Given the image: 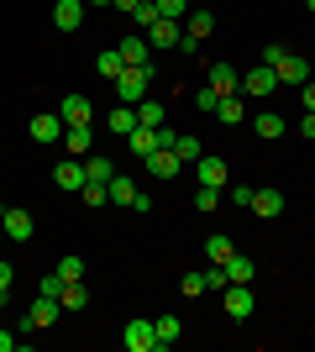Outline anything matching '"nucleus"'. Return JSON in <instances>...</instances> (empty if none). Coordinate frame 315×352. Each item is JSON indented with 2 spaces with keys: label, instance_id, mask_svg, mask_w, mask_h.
Returning a JSON list of instances; mask_svg holds the SVG:
<instances>
[{
  "label": "nucleus",
  "instance_id": "obj_25",
  "mask_svg": "<svg viewBox=\"0 0 315 352\" xmlns=\"http://www.w3.org/2000/svg\"><path fill=\"white\" fill-rule=\"evenodd\" d=\"M84 174H90V184H110L116 163H110V158H100V153H90V158H84Z\"/></svg>",
  "mask_w": 315,
  "mask_h": 352
},
{
  "label": "nucleus",
  "instance_id": "obj_10",
  "mask_svg": "<svg viewBox=\"0 0 315 352\" xmlns=\"http://www.w3.org/2000/svg\"><path fill=\"white\" fill-rule=\"evenodd\" d=\"M63 126L69 121L58 111H43V116H32V142H63Z\"/></svg>",
  "mask_w": 315,
  "mask_h": 352
},
{
  "label": "nucleus",
  "instance_id": "obj_40",
  "mask_svg": "<svg viewBox=\"0 0 315 352\" xmlns=\"http://www.w3.org/2000/svg\"><path fill=\"white\" fill-rule=\"evenodd\" d=\"M231 206H237V210L253 206V184H231Z\"/></svg>",
  "mask_w": 315,
  "mask_h": 352
},
{
  "label": "nucleus",
  "instance_id": "obj_1",
  "mask_svg": "<svg viewBox=\"0 0 315 352\" xmlns=\"http://www.w3.org/2000/svg\"><path fill=\"white\" fill-rule=\"evenodd\" d=\"M158 79V63H142V69H132L126 63V74L116 79V100L121 105H137V100H148V85Z\"/></svg>",
  "mask_w": 315,
  "mask_h": 352
},
{
  "label": "nucleus",
  "instance_id": "obj_42",
  "mask_svg": "<svg viewBox=\"0 0 315 352\" xmlns=\"http://www.w3.org/2000/svg\"><path fill=\"white\" fill-rule=\"evenodd\" d=\"M37 294H53V300H58V294H63V279H58V274H47V279H37Z\"/></svg>",
  "mask_w": 315,
  "mask_h": 352
},
{
  "label": "nucleus",
  "instance_id": "obj_6",
  "mask_svg": "<svg viewBox=\"0 0 315 352\" xmlns=\"http://www.w3.org/2000/svg\"><path fill=\"white\" fill-rule=\"evenodd\" d=\"M0 232L11 236V242H32V210H27V206L0 210Z\"/></svg>",
  "mask_w": 315,
  "mask_h": 352
},
{
  "label": "nucleus",
  "instance_id": "obj_23",
  "mask_svg": "<svg viewBox=\"0 0 315 352\" xmlns=\"http://www.w3.org/2000/svg\"><path fill=\"white\" fill-rule=\"evenodd\" d=\"M58 305H63V310H84V305H90V289H84V279H74V284H63V294H58Z\"/></svg>",
  "mask_w": 315,
  "mask_h": 352
},
{
  "label": "nucleus",
  "instance_id": "obj_50",
  "mask_svg": "<svg viewBox=\"0 0 315 352\" xmlns=\"http://www.w3.org/2000/svg\"><path fill=\"white\" fill-rule=\"evenodd\" d=\"M305 6H310V11H315V0H305Z\"/></svg>",
  "mask_w": 315,
  "mask_h": 352
},
{
  "label": "nucleus",
  "instance_id": "obj_28",
  "mask_svg": "<svg viewBox=\"0 0 315 352\" xmlns=\"http://www.w3.org/2000/svg\"><path fill=\"white\" fill-rule=\"evenodd\" d=\"M231 252H237V248H231V236H221V232L205 236V263H226Z\"/></svg>",
  "mask_w": 315,
  "mask_h": 352
},
{
  "label": "nucleus",
  "instance_id": "obj_11",
  "mask_svg": "<svg viewBox=\"0 0 315 352\" xmlns=\"http://www.w3.org/2000/svg\"><path fill=\"white\" fill-rule=\"evenodd\" d=\"M200 184H210V190H226V179H231V168H226V158H215V153H200Z\"/></svg>",
  "mask_w": 315,
  "mask_h": 352
},
{
  "label": "nucleus",
  "instance_id": "obj_22",
  "mask_svg": "<svg viewBox=\"0 0 315 352\" xmlns=\"http://www.w3.org/2000/svg\"><path fill=\"white\" fill-rule=\"evenodd\" d=\"M152 331H158V352H163V347H174V342L184 337L179 316H158V321H152Z\"/></svg>",
  "mask_w": 315,
  "mask_h": 352
},
{
  "label": "nucleus",
  "instance_id": "obj_46",
  "mask_svg": "<svg viewBox=\"0 0 315 352\" xmlns=\"http://www.w3.org/2000/svg\"><path fill=\"white\" fill-rule=\"evenodd\" d=\"M300 100H305V111H315V85H310V79L300 85Z\"/></svg>",
  "mask_w": 315,
  "mask_h": 352
},
{
  "label": "nucleus",
  "instance_id": "obj_34",
  "mask_svg": "<svg viewBox=\"0 0 315 352\" xmlns=\"http://www.w3.org/2000/svg\"><path fill=\"white\" fill-rule=\"evenodd\" d=\"M215 116H221L226 126H237V121H242V100H237V95H226V100L215 105Z\"/></svg>",
  "mask_w": 315,
  "mask_h": 352
},
{
  "label": "nucleus",
  "instance_id": "obj_38",
  "mask_svg": "<svg viewBox=\"0 0 315 352\" xmlns=\"http://www.w3.org/2000/svg\"><path fill=\"white\" fill-rule=\"evenodd\" d=\"M132 21H137V27H152V21H158V6H152V0H142V6L132 11Z\"/></svg>",
  "mask_w": 315,
  "mask_h": 352
},
{
  "label": "nucleus",
  "instance_id": "obj_36",
  "mask_svg": "<svg viewBox=\"0 0 315 352\" xmlns=\"http://www.w3.org/2000/svg\"><path fill=\"white\" fill-rule=\"evenodd\" d=\"M179 289H184V300H200V294H205V274H184Z\"/></svg>",
  "mask_w": 315,
  "mask_h": 352
},
{
  "label": "nucleus",
  "instance_id": "obj_17",
  "mask_svg": "<svg viewBox=\"0 0 315 352\" xmlns=\"http://www.w3.org/2000/svg\"><path fill=\"white\" fill-rule=\"evenodd\" d=\"M105 200H110V206H126V210H132V200H137V184H132V179H126V174H110V184H105Z\"/></svg>",
  "mask_w": 315,
  "mask_h": 352
},
{
  "label": "nucleus",
  "instance_id": "obj_14",
  "mask_svg": "<svg viewBox=\"0 0 315 352\" xmlns=\"http://www.w3.org/2000/svg\"><path fill=\"white\" fill-rule=\"evenodd\" d=\"M53 27L58 32H79L84 27V0H58V6H53Z\"/></svg>",
  "mask_w": 315,
  "mask_h": 352
},
{
  "label": "nucleus",
  "instance_id": "obj_26",
  "mask_svg": "<svg viewBox=\"0 0 315 352\" xmlns=\"http://www.w3.org/2000/svg\"><path fill=\"white\" fill-rule=\"evenodd\" d=\"M95 69H100L105 79H121V74H126V58H121V47H105L100 58H95Z\"/></svg>",
  "mask_w": 315,
  "mask_h": 352
},
{
  "label": "nucleus",
  "instance_id": "obj_35",
  "mask_svg": "<svg viewBox=\"0 0 315 352\" xmlns=\"http://www.w3.org/2000/svg\"><path fill=\"white\" fill-rule=\"evenodd\" d=\"M226 284H231V279H226V268H221V263H210V268H205V294H221Z\"/></svg>",
  "mask_w": 315,
  "mask_h": 352
},
{
  "label": "nucleus",
  "instance_id": "obj_3",
  "mask_svg": "<svg viewBox=\"0 0 315 352\" xmlns=\"http://www.w3.org/2000/svg\"><path fill=\"white\" fill-rule=\"evenodd\" d=\"M268 69L279 74V85H305V79H310V58H294L289 47H284V53H279V58L268 63Z\"/></svg>",
  "mask_w": 315,
  "mask_h": 352
},
{
  "label": "nucleus",
  "instance_id": "obj_31",
  "mask_svg": "<svg viewBox=\"0 0 315 352\" xmlns=\"http://www.w3.org/2000/svg\"><path fill=\"white\" fill-rule=\"evenodd\" d=\"M174 153H179L184 163H200V137H189V132H179L174 137Z\"/></svg>",
  "mask_w": 315,
  "mask_h": 352
},
{
  "label": "nucleus",
  "instance_id": "obj_32",
  "mask_svg": "<svg viewBox=\"0 0 315 352\" xmlns=\"http://www.w3.org/2000/svg\"><path fill=\"white\" fill-rule=\"evenodd\" d=\"M158 6V16H168V21H184L189 16V0H152Z\"/></svg>",
  "mask_w": 315,
  "mask_h": 352
},
{
  "label": "nucleus",
  "instance_id": "obj_45",
  "mask_svg": "<svg viewBox=\"0 0 315 352\" xmlns=\"http://www.w3.org/2000/svg\"><path fill=\"white\" fill-rule=\"evenodd\" d=\"M11 284H16V268L5 263V258H0V289H11Z\"/></svg>",
  "mask_w": 315,
  "mask_h": 352
},
{
  "label": "nucleus",
  "instance_id": "obj_49",
  "mask_svg": "<svg viewBox=\"0 0 315 352\" xmlns=\"http://www.w3.org/2000/svg\"><path fill=\"white\" fill-rule=\"evenodd\" d=\"M0 310H5V289H0Z\"/></svg>",
  "mask_w": 315,
  "mask_h": 352
},
{
  "label": "nucleus",
  "instance_id": "obj_33",
  "mask_svg": "<svg viewBox=\"0 0 315 352\" xmlns=\"http://www.w3.org/2000/svg\"><path fill=\"white\" fill-rule=\"evenodd\" d=\"M58 279H63V284L84 279V258H74V252H69V258H63V263H58Z\"/></svg>",
  "mask_w": 315,
  "mask_h": 352
},
{
  "label": "nucleus",
  "instance_id": "obj_51",
  "mask_svg": "<svg viewBox=\"0 0 315 352\" xmlns=\"http://www.w3.org/2000/svg\"><path fill=\"white\" fill-rule=\"evenodd\" d=\"M310 69H315V58H310Z\"/></svg>",
  "mask_w": 315,
  "mask_h": 352
},
{
  "label": "nucleus",
  "instance_id": "obj_24",
  "mask_svg": "<svg viewBox=\"0 0 315 352\" xmlns=\"http://www.w3.org/2000/svg\"><path fill=\"white\" fill-rule=\"evenodd\" d=\"M126 147H132L137 158H148L152 147H158V126H137V132H132V137H126Z\"/></svg>",
  "mask_w": 315,
  "mask_h": 352
},
{
  "label": "nucleus",
  "instance_id": "obj_2",
  "mask_svg": "<svg viewBox=\"0 0 315 352\" xmlns=\"http://www.w3.org/2000/svg\"><path fill=\"white\" fill-rule=\"evenodd\" d=\"M58 316H63L58 300H53V294H37V300H32V310H27V321H21V331H47Z\"/></svg>",
  "mask_w": 315,
  "mask_h": 352
},
{
  "label": "nucleus",
  "instance_id": "obj_39",
  "mask_svg": "<svg viewBox=\"0 0 315 352\" xmlns=\"http://www.w3.org/2000/svg\"><path fill=\"white\" fill-rule=\"evenodd\" d=\"M79 200H84V206H110V200H105V184H84Z\"/></svg>",
  "mask_w": 315,
  "mask_h": 352
},
{
  "label": "nucleus",
  "instance_id": "obj_30",
  "mask_svg": "<svg viewBox=\"0 0 315 352\" xmlns=\"http://www.w3.org/2000/svg\"><path fill=\"white\" fill-rule=\"evenodd\" d=\"M137 126H163V105L152 100V95H148V100H137Z\"/></svg>",
  "mask_w": 315,
  "mask_h": 352
},
{
  "label": "nucleus",
  "instance_id": "obj_9",
  "mask_svg": "<svg viewBox=\"0 0 315 352\" xmlns=\"http://www.w3.org/2000/svg\"><path fill=\"white\" fill-rule=\"evenodd\" d=\"M242 89L263 100V95H273V89H279V74H273L268 63H257V69H247V74H242Z\"/></svg>",
  "mask_w": 315,
  "mask_h": 352
},
{
  "label": "nucleus",
  "instance_id": "obj_15",
  "mask_svg": "<svg viewBox=\"0 0 315 352\" xmlns=\"http://www.w3.org/2000/svg\"><path fill=\"white\" fill-rule=\"evenodd\" d=\"M58 116L69 121V126H84V121H95V105H90V95H63Z\"/></svg>",
  "mask_w": 315,
  "mask_h": 352
},
{
  "label": "nucleus",
  "instance_id": "obj_27",
  "mask_svg": "<svg viewBox=\"0 0 315 352\" xmlns=\"http://www.w3.org/2000/svg\"><path fill=\"white\" fill-rule=\"evenodd\" d=\"M110 132H121V137L137 132V105H116V111H110Z\"/></svg>",
  "mask_w": 315,
  "mask_h": 352
},
{
  "label": "nucleus",
  "instance_id": "obj_18",
  "mask_svg": "<svg viewBox=\"0 0 315 352\" xmlns=\"http://www.w3.org/2000/svg\"><path fill=\"white\" fill-rule=\"evenodd\" d=\"M247 210L263 216V221H273L279 210H284V195H279V190H253V206H247Z\"/></svg>",
  "mask_w": 315,
  "mask_h": 352
},
{
  "label": "nucleus",
  "instance_id": "obj_43",
  "mask_svg": "<svg viewBox=\"0 0 315 352\" xmlns=\"http://www.w3.org/2000/svg\"><path fill=\"white\" fill-rule=\"evenodd\" d=\"M21 347H27V342L16 337V331H0V352H21Z\"/></svg>",
  "mask_w": 315,
  "mask_h": 352
},
{
  "label": "nucleus",
  "instance_id": "obj_41",
  "mask_svg": "<svg viewBox=\"0 0 315 352\" xmlns=\"http://www.w3.org/2000/svg\"><path fill=\"white\" fill-rule=\"evenodd\" d=\"M195 105H200V111H215V105H221V95H215V89H210V85H200Z\"/></svg>",
  "mask_w": 315,
  "mask_h": 352
},
{
  "label": "nucleus",
  "instance_id": "obj_21",
  "mask_svg": "<svg viewBox=\"0 0 315 352\" xmlns=\"http://www.w3.org/2000/svg\"><path fill=\"white\" fill-rule=\"evenodd\" d=\"M226 279H231V284H253V274H257V268H253V258H242V252H231V258H226Z\"/></svg>",
  "mask_w": 315,
  "mask_h": 352
},
{
  "label": "nucleus",
  "instance_id": "obj_48",
  "mask_svg": "<svg viewBox=\"0 0 315 352\" xmlns=\"http://www.w3.org/2000/svg\"><path fill=\"white\" fill-rule=\"evenodd\" d=\"M84 6H110V0H84Z\"/></svg>",
  "mask_w": 315,
  "mask_h": 352
},
{
  "label": "nucleus",
  "instance_id": "obj_13",
  "mask_svg": "<svg viewBox=\"0 0 315 352\" xmlns=\"http://www.w3.org/2000/svg\"><path fill=\"white\" fill-rule=\"evenodd\" d=\"M221 294H226V316H231V321H247V316H253L257 300L247 294V284H226Z\"/></svg>",
  "mask_w": 315,
  "mask_h": 352
},
{
  "label": "nucleus",
  "instance_id": "obj_29",
  "mask_svg": "<svg viewBox=\"0 0 315 352\" xmlns=\"http://www.w3.org/2000/svg\"><path fill=\"white\" fill-rule=\"evenodd\" d=\"M253 132L263 137V142H273V137H284V116H273V111H263V116L253 121Z\"/></svg>",
  "mask_w": 315,
  "mask_h": 352
},
{
  "label": "nucleus",
  "instance_id": "obj_12",
  "mask_svg": "<svg viewBox=\"0 0 315 352\" xmlns=\"http://www.w3.org/2000/svg\"><path fill=\"white\" fill-rule=\"evenodd\" d=\"M179 37H184V21H168V16H158L148 27V47H179Z\"/></svg>",
  "mask_w": 315,
  "mask_h": 352
},
{
  "label": "nucleus",
  "instance_id": "obj_47",
  "mask_svg": "<svg viewBox=\"0 0 315 352\" xmlns=\"http://www.w3.org/2000/svg\"><path fill=\"white\" fill-rule=\"evenodd\" d=\"M110 6H116V11H126V16H132L137 6H142V0H110Z\"/></svg>",
  "mask_w": 315,
  "mask_h": 352
},
{
  "label": "nucleus",
  "instance_id": "obj_20",
  "mask_svg": "<svg viewBox=\"0 0 315 352\" xmlns=\"http://www.w3.org/2000/svg\"><path fill=\"white\" fill-rule=\"evenodd\" d=\"M210 32H215V16H210V11H189V16H184V37H195V43H205Z\"/></svg>",
  "mask_w": 315,
  "mask_h": 352
},
{
  "label": "nucleus",
  "instance_id": "obj_16",
  "mask_svg": "<svg viewBox=\"0 0 315 352\" xmlns=\"http://www.w3.org/2000/svg\"><path fill=\"white\" fill-rule=\"evenodd\" d=\"M63 147H69V158H90V147H95L90 121L84 126H63Z\"/></svg>",
  "mask_w": 315,
  "mask_h": 352
},
{
  "label": "nucleus",
  "instance_id": "obj_4",
  "mask_svg": "<svg viewBox=\"0 0 315 352\" xmlns=\"http://www.w3.org/2000/svg\"><path fill=\"white\" fill-rule=\"evenodd\" d=\"M121 342H126V352H158V331H152V321H126V331H121Z\"/></svg>",
  "mask_w": 315,
  "mask_h": 352
},
{
  "label": "nucleus",
  "instance_id": "obj_7",
  "mask_svg": "<svg viewBox=\"0 0 315 352\" xmlns=\"http://www.w3.org/2000/svg\"><path fill=\"white\" fill-rule=\"evenodd\" d=\"M53 184H58V190H69V195H79L84 184H90V174H84V158L58 163V168H53Z\"/></svg>",
  "mask_w": 315,
  "mask_h": 352
},
{
  "label": "nucleus",
  "instance_id": "obj_44",
  "mask_svg": "<svg viewBox=\"0 0 315 352\" xmlns=\"http://www.w3.org/2000/svg\"><path fill=\"white\" fill-rule=\"evenodd\" d=\"M300 137H310V142H315V111H305V116H300Z\"/></svg>",
  "mask_w": 315,
  "mask_h": 352
},
{
  "label": "nucleus",
  "instance_id": "obj_37",
  "mask_svg": "<svg viewBox=\"0 0 315 352\" xmlns=\"http://www.w3.org/2000/svg\"><path fill=\"white\" fill-rule=\"evenodd\" d=\"M215 206H221V190L200 184V190H195V210H215Z\"/></svg>",
  "mask_w": 315,
  "mask_h": 352
},
{
  "label": "nucleus",
  "instance_id": "obj_5",
  "mask_svg": "<svg viewBox=\"0 0 315 352\" xmlns=\"http://www.w3.org/2000/svg\"><path fill=\"white\" fill-rule=\"evenodd\" d=\"M142 163H148V174H152V179H174L179 168H189V163H184L179 153H174V147H152V153H148Z\"/></svg>",
  "mask_w": 315,
  "mask_h": 352
},
{
  "label": "nucleus",
  "instance_id": "obj_8",
  "mask_svg": "<svg viewBox=\"0 0 315 352\" xmlns=\"http://www.w3.org/2000/svg\"><path fill=\"white\" fill-rule=\"evenodd\" d=\"M205 85H210V89H215V95H221V100H226V95H242V74L231 69V63H210Z\"/></svg>",
  "mask_w": 315,
  "mask_h": 352
},
{
  "label": "nucleus",
  "instance_id": "obj_19",
  "mask_svg": "<svg viewBox=\"0 0 315 352\" xmlns=\"http://www.w3.org/2000/svg\"><path fill=\"white\" fill-rule=\"evenodd\" d=\"M121 58L132 63V69H142V63H152V47H148V37H121Z\"/></svg>",
  "mask_w": 315,
  "mask_h": 352
}]
</instances>
